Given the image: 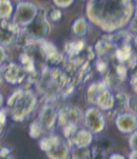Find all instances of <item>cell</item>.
<instances>
[{
  "label": "cell",
  "instance_id": "obj_7",
  "mask_svg": "<svg viewBox=\"0 0 137 159\" xmlns=\"http://www.w3.org/2000/svg\"><path fill=\"white\" fill-rule=\"evenodd\" d=\"M21 56L30 59L38 72L42 71L45 65L46 56L42 48L41 42H32L25 44L24 47H22Z\"/></svg>",
  "mask_w": 137,
  "mask_h": 159
},
{
  "label": "cell",
  "instance_id": "obj_1",
  "mask_svg": "<svg viewBox=\"0 0 137 159\" xmlns=\"http://www.w3.org/2000/svg\"><path fill=\"white\" fill-rule=\"evenodd\" d=\"M86 9L89 19L106 31L125 25L135 13L131 1H89Z\"/></svg>",
  "mask_w": 137,
  "mask_h": 159
},
{
  "label": "cell",
  "instance_id": "obj_26",
  "mask_svg": "<svg viewBox=\"0 0 137 159\" xmlns=\"http://www.w3.org/2000/svg\"><path fill=\"white\" fill-rule=\"evenodd\" d=\"M54 3L57 7L64 9V8H68V6H71L73 3V1H70V0H67V1H58V0H55V1H54Z\"/></svg>",
  "mask_w": 137,
  "mask_h": 159
},
{
  "label": "cell",
  "instance_id": "obj_24",
  "mask_svg": "<svg viewBox=\"0 0 137 159\" xmlns=\"http://www.w3.org/2000/svg\"><path fill=\"white\" fill-rule=\"evenodd\" d=\"M0 159H12L11 155V151L8 148L0 149Z\"/></svg>",
  "mask_w": 137,
  "mask_h": 159
},
{
  "label": "cell",
  "instance_id": "obj_33",
  "mask_svg": "<svg viewBox=\"0 0 137 159\" xmlns=\"http://www.w3.org/2000/svg\"><path fill=\"white\" fill-rule=\"evenodd\" d=\"M2 80H3V76H2V73L0 71V84L2 83Z\"/></svg>",
  "mask_w": 137,
  "mask_h": 159
},
{
  "label": "cell",
  "instance_id": "obj_12",
  "mask_svg": "<svg viewBox=\"0 0 137 159\" xmlns=\"http://www.w3.org/2000/svg\"><path fill=\"white\" fill-rule=\"evenodd\" d=\"M85 124L86 128L91 134H98L104 131L105 127V121L97 107H90L85 113Z\"/></svg>",
  "mask_w": 137,
  "mask_h": 159
},
{
  "label": "cell",
  "instance_id": "obj_10",
  "mask_svg": "<svg viewBox=\"0 0 137 159\" xmlns=\"http://www.w3.org/2000/svg\"><path fill=\"white\" fill-rule=\"evenodd\" d=\"M0 71L2 73L3 78H5L6 81L11 85H23L27 75V72H25L21 65L15 62L4 63Z\"/></svg>",
  "mask_w": 137,
  "mask_h": 159
},
{
  "label": "cell",
  "instance_id": "obj_32",
  "mask_svg": "<svg viewBox=\"0 0 137 159\" xmlns=\"http://www.w3.org/2000/svg\"><path fill=\"white\" fill-rule=\"evenodd\" d=\"M3 103H4V97H3V95L0 93V109L3 107Z\"/></svg>",
  "mask_w": 137,
  "mask_h": 159
},
{
  "label": "cell",
  "instance_id": "obj_29",
  "mask_svg": "<svg viewBox=\"0 0 137 159\" xmlns=\"http://www.w3.org/2000/svg\"><path fill=\"white\" fill-rule=\"evenodd\" d=\"M109 159H125V158H124V156H122L121 154H118V153H113V154L109 157Z\"/></svg>",
  "mask_w": 137,
  "mask_h": 159
},
{
  "label": "cell",
  "instance_id": "obj_16",
  "mask_svg": "<svg viewBox=\"0 0 137 159\" xmlns=\"http://www.w3.org/2000/svg\"><path fill=\"white\" fill-rule=\"evenodd\" d=\"M114 106L111 109L112 113L115 115H118L124 113L125 109L127 108V100L128 97L124 93H117L116 96H114Z\"/></svg>",
  "mask_w": 137,
  "mask_h": 159
},
{
  "label": "cell",
  "instance_id": "obj_30",
  "mask_svg": "<svg viewBox=\"0 0 137 159\" xmlns=\"http://www.w3.org/2000/svg\"><path fill=\"white\" fill-rule=\"evenodd\" d=\"M130 83H131V85H132V87H133V89H134V91H135V84H136V75H135V74L131 76Z\"/></svg>",
  "mask_w": 137,
  "mask_h": 159
},
{
  "label": "cell",
  "instance_id": "obj_27",
  "mask_svg": "<svg viewBox=\"0 0 137 159\" xmlns=\"http://www.w3.org/2000/svg\"><path fill=\"white\" fill-rule=\"evenodd\" d=\"M6 60H7V53L2 46H0V65H3Z\"/></svg>",
  "mask_w": 137,
  "mask_h": 159
},
{
  "label": "cell",
  "instance_id": "obj_9",
  "mask_svg": "<svg viewBox=\"0 0 137 159\" xmlns=\"http://www.w3.org/2000/svg\"><path fill=\"white\" fill-rule=\"evenodd\" d=\"M38 11V8L30 2H20L16 7L12 22L18 26L25 27L37 16Z\"/></svg>",
  "mask_w": 137,
  "mask_h": 159
},
{
  "label": "cell",
  "instance_id": "obj_18",
  "mask_svg": "<svg viewBox=\"0 0 137 159\" xmlns=\"http://www.w3.org/2000/svg\"><path fill=\"white\" fill-rule=\"evenodd\" d=\"M72 159H91V152L89 147L79 148V147H72L71 150Z\"/></svg>",
  "mask_w": 137,
  "mask_h": 159
},
{
  "label": "cell",
  "instance_id": "obj_2",
  "mask_svg": "<svg viewBox=\"0 0 137 159\" xmlns=\"http://www.w3.org/2000/svg\"><path fill=\"white\" fill-rule=\"evenodd\" d=\"M36 105V96L30 89H16L8 99L10 113L16 121H22L29 116Z\"/></svg>",
  "mask_w": 137,
  "mask_h": 159
},
{
  "label": "cell",
  "instance_id": "obj_15",
  "mask_svg": "<svg viewBox=\"0 0 137 159\" xmlns=\"http://www.w3.org/2000/svg\"><path fill=\"white\" fill-rule=\"evenodd\" d=\"M116 125L122 133H133L137 127L136 117L132 113H121L116 118Z\"/></svg>",
  "mask_w": 137,
  "mask_h": 159
},
{
  "label": "cell",
  "instance_id": "obj_11",
  "mask_svg": "<svg viewBox=\"0 0 137 159\" xmlns=\"http://www.w3.org/2000/svg\"><path fill=\"white\" fill-rule=\"evenodd\" d=\"M68 144L71 147H79V148H85L89 147V145L92 143L93 138L92 134L84 126L76 125L74 128L68 133Z\"/></svg>",
  "mask_w": 137,
  "mask_h": 159
},
{
  "label": "cell",
  "instance_id": "obj_21",
  "mask_svg": "<svg viewBox=\"0 0 137 159\" xmlns=\"http://www.w3.org/2000/svg\"><path fill=\"white\" fill-rule=\"evenodd\" d=\"M50 18L53 22H57L62 17V12L58 9H51L48 12H46V17Z\"/></svg>",
  "mask_w": 137,
  "mask_h": 159
},
{
  "label": "cell",
  "instance_id": "obj_4",
  "mask_svg": "<svg viewBox=\"0 0 137 159\" xmlns=\"http://www.w3.org/2000/svg\"><path fill=\"white\" fill-rule=\"evenodd\" d=\"M87 101L102 110H111L114 106V95L101 82L93 83L87 90Z\"/></svg>",
  "mask_w": 137,
  "mask_h": 159
},
{
  "label": "cell",
  "instance_id": "obj_22",
  "mask_svg": "<svg viewBox=\"0 0 137 159\" xmlns=\"http://www.w3.org/2000/svg\"><path fill=\"white\" fill-rule=\"evenodd\" d=\"M127 107L132 112V114L135 115V112H136V95L135 94L130 95V97H128Z\"/></svg>",
  "mask_w": 137,
  "mask_h": 159
},
{
  "label": "cell",
  "instance_id": "obj_31",
  "mask_svg": "<svg viewBox=\"0 0 137 159\" xmlns=\"http://www.w3.org/2000/svg\"><path fill=\"white\" fill-rule=\"evenodd\" d=\"M129 159H137V152H136V151H131V152L129 155Z\"/></svg>",
  "mask_w": 137,
  "mask_h": 159
},
{
  "label": "cell",
  "instance_id": "obj_19",
  "mask_svg": "<svg viewBox=\"0 0 137 159\" xmlns=\"http://www.w3.org/2000/svg\"><path fill=\"white\" fill-rule=\"evenodd\" d=\"M13 8L10 1H0V19L9 20Z\"/></svg>",
  "mask_w": 137,
  "mask_h": 159
},
{
  "label": "cell",
  "instance_id": "obj_20",
  "mask_svg": "<svg viewBox=\"0 0 137 159\" xmlns=\"http://www.w3.org/2000/svg\"><path fill=\"white\" fill-rule=\"evenodd\" d=\"M42 129L40 125V123L38 122V120H34L31 125H30V137L32 139H38L41 135H42Z\"/></svg>",
  "mask_w": 137,
  "mask_h": 159
},
{
  "label": "cell",
  "instance_id": "obj_6",
  "mask_svg": "<svg viewBox=\"0 0 137 159\" xmlns=\"http://www.w3.org/2000/svg\"><path fill=\"white\" fill-rule=\"evenodd\" d=\"M82 119V112L78 107H66L60 109L56 115V120L60 127H62L65 137L67 138Z\"/></svg>",
  "mask_w": 137,
  "mask_h": 159
},
{
  "label": "cell",
  "instance_id": "obj_28",
  "mask_svg": "<svg viewBox=\"0 0 137 159\" xmlns=\"http://www.w3.org/2000/svg\"><path fill=\"white\" fill-rule=\"evenodd\" d=\"M135 24H136V14L134 13L133 19H132V21L130 23V29L131 30V32H133V33L136 32V25Z\"/></svg>",
  "mask_w": 137,
  "mask_h": 159
},
{
  "label": "cell",
  "instance_id": "obj_23",
  "mask_svg": "<svg viewBox=\"0 0 137 159\" xmlns=\"http://www.w3.org/2000/svg\"><path fill=\"white\" fill-rule=\"evenodd\" d=\"M6 121H7V114L6 111L0 110V136L3 134V131L5 129V125H6Z\"/></svg>",
  "mask_w": 137,
  "mask_h": 159
},
{
  "label": "cell",
  "instance_id": "obj_3",
  "mask_svg": "<svg viewBox=\"0 0 137 159\" xmlns=\"http://www.w3.org/2000/svg\"><path fill=\"white\" fill-rule=\"evenodd\" d=\"M49 33V24L46 17V11L39 10L37 16L26 25L17 38V43L22 48L28 43L42 42Z\"/></svg>",
  "mask_w": 137,
  "mask_h": 159
},
{
  "label": "cell",
  "instance_id": "obj_8",
  "mask_svg": "<svg viewBox=\"0 0 137 159\" xmlns=\"http://www.w3.org/2000/svg\"><path fill=\"white\" fill-rule=\"evenodd\" d=\"M127 77V67L124 64L118 63H112L109 66L108 70L105 73V82L104 83L107 89H117L125 78Z\"/></svg>",
  "mask_w": 137,
  "mask_h": 159
},
{
  "label": "cell",
  "instance_id": "obj_14",
  "mask_svg": "<svg viewBox=\"0 0 137 159\" xmlns=\"http://www.w3.org/2000/svg\"><path fill=\"white\" fill-rule=\"evenodd\" d=\"M56 115L57 113L55 107L50 104H46L41 109L40 115L37 120L40 123L42 130H50L53 128L56 121Z\"/></svg>",
  "mask_w": 137,
  "mask_h": 159
},
{
  "label": "cell",
  "instance_id": "obj_25",
  "mask_svg": "<svg viewBox=\"0 0 137 159\" xmlns=\"http://www.w3.org/2000/svg\"><path fill=\"white\" fill-rule=\"evenodd\" d=\"M136 137H137V133L135 131L132 133V135L130 136V138L129 139V145H130L131 151H136Z\"/></svg>",
  "mask_w": 137,
  "mask_h": 159
},
{
  "label": "cell",
  "instance_id": "obj_17",
  "mask_svg": "<svg viewBox=\"0 0 137 159\" xmlns=\"http://www.w3.org/2000/svg\"><path fill=\"white\" fill-rule=\"evenodd\" d=\"M73 33L78 37L86 36V34L87 32V23H86V19L83 17H80L77 20H75V22L73 23Z\"/></svg>",
  "mask_w": 137,
  "mask_h": 159
},
{
  "label": "cell",
  "instance_id": "obj_5",
  "mask_svg": "<svg viewBox=\"0 0 137 159\" xmlns=\"http://www.w3.org/2000/svg\"><path fill=\"white\" fill-rule=\"evenodd\" d=\"M40 147L46 152L49 159H67L70 153L68 145L58 136L42 139Z\"/></svg>",
  "mask_w": 137,
  "mask_h": 159
},
{
  "label": "cell",
  "instance_id": "obj_13",
  "mask_svg": "<svg viewBox=\"0 0 137 159\" xmlns=\"http://www.w3.org/2000/svg\"><path fill=\"white\" fill-rule=\"evenodd\" d=\"M20 34V28L12 21H0V46H8L14 43Z\"/></svg>",
  "mask_w": 137,
  "mask_h": 159
}]
</instances>
